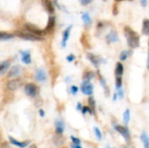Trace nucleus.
Returning a JSON list of instances; mask_svg holds the SVG:
<instances>
[{
    "mask_svg": "<svg viewBox=\"0 0 149 148\" xmlns=\"http://www.w3.org/2000/svg\"><path fill=\"white\" fill-rule=\"evenodd\" d=\"M125 37L127 41V44L131 48H137L140 45V37L137 32L132 30L130 27L126 26L124 29Z\"/></svg>",
    "mask_w": 149,
    "mask_h": 148,
    "instance_id": "nucleus-1",
    "label": "nucleus"
},
{
    "mask_svg": "<svg viewBox=\"0 0 149 148\" xmlns=\"http://www.w3.org/2000/svg\"><path fill=\"white\" fill-rule=\"evenodd\" d=\"M15 36L18 37V38H24L25 40H30V41H41L43 40V38L41 36H37V35H34L32 33H25V32H23V31H15Z\"/></svg>",
    "mask_w": 149,
    "mask_h": 148,
    "instance_id": "nucleus-2",
    "label": "nucleus"
},
{
    "mask_svg": "<svg viewBox=\"0 0 149 148\" xmlns=\"http://www.w3.org/2000/svg\"><path fill=\"white\" fill-rule=\"evenodd\" d=\"M24 27H25V29H26L28 31H30L31 33H32V34H34V35H37V36H41V37H42V36L45 33V31L41 30V29H39L38 26H36V25H34V24H30V23L25 24H24Z\"/></svg>",
    "mask_w": 149,
    "mask_h": 148,
    "instance_id": "nucleus-3",
    "label": "nucleus"
},
{
    "mask_svg": "<svg viewBox=\"0 0 149 148\" xmlns=\"http://www.w3.org/2000/svg\"><path fill=\"white\" fill-rule=\"evenodd\" d=\"M81 92L86 94V95H92L93 92V85L90 83V80H86L85 79L84 82L82 83L81 85Z\"/></svg>",
    "mask_w": 149,
    "mask_h": 148,
    "instance_id": "nucleus-4",
    "label": "nucleus"
},
{
    "mask_svg": "<svg viewBox=\"0 0 149 148\" xmlns=\"http://www.w3.org/2000/svg\"><path fill=\"white\" fill-rule=\"evenodd\" d=\"M24 92L27 96L34 98L37 95V86L32 83H29L24 86Z\"/></svg>",
    "mask_w": 149,
    "mask_h": 148,
    "instance_id": "nucleus-5",
    "label": "nucleus"
},
{
    "mask_svg": "<svg viewBox=\"0 0 149 148\" xmlns=\"http://www.w3.org/2000/svg\"><path fill=\"white\" fill-rule=\"evenodd\" d=\"M114 128H115V130H116L119 133H120V134L124 137V139H125L127 141H128V140H130V133H129L128 129H127L126 126H122L117 125V126H114Z\"/></svg>",
    "mask_w": 149,
    "mask_h": 148,
    "instance_id": "nucleus-6",
    "label": "nucleus"
},
{
    "mask_svg": "<svg viewBox=\"0 0 149 148\" xmlns=\"http://www.w3.org/2000/svg\"><path fill=\"white\" fill-rule=\"evenodd\" d=\"M21 85V81L19 79H12L7 83V88L10 91H16Z\"/></svg>",
    "mask_w": 149,
    "mask_h": 148,
    "instance_id": "nucleus-7",
    "label": "nucleus"
},
{
    "mask_svg": "<svg viewBox=\"0 0 149 148\" xmlns=\"http://www.w3.org/2000/svg\"><path fill=\"white\" fill-rule=\"evenodd\" d=\"M21 72H22L21 66H19V65H14V66L9 71V72H8V74H7V77H8V78H14V77H17V76H18V75L21 73Z\"/></svg>",
    "mask_w": 149,
    "mask_h": 148,
    "instance_id": "nucleus-8",
    "label": "nucleus"
},
{
    "mask_svg": "<svg viewBox=\"0 0 149 148\" xmlns=\"http://www.w3.org/2000/svg\"><path fill=\"white\" fill-rule=\"evenodd\" d=\"M36 79L39 82H45L47 79V76L44 69H38L36 71Z\"/></svg>",
    "mask_w": 149,
    "mask_h": 148,
    "instance_id": "nucleus-9",
    "label": "nucleus"
},
{
    "mask_svg": "<svg viewBox=\"0 0 149 148\" xmlns=\"http://www.w3.org/2000/svg\"><path fill=\"white\" fill-rule=\"evenodd\" d=\"M87 58L92 62V64L95 67H99V65L100 64V58L98 56H96L93 53H87Z\"/></svg>",
    "mask_w": 149,
    "mask_h": 148,
    "instance_id": "nucleus-10",
    "label": "nucleus"
},
{
    "mask_svg": "<svg viewBox=\"0 0 149 148\" xmlns=\"http://www.w3.org/2000/svg\"><path fill=\"white\" fill-rule=\"evenodd\" d=\"M20 53H21V56H22V58H21L22 62L24 63V64H26V65L31 64V53H30V51H21Z\"/></svg>",
    "mask_w": 149,
    "mask_h": 148,
    "instance_id": "nucleus-11",
    "label": "nucleus"
},
{
    "mask_svg": "<svg viewBox=\"0 0 149 148\" xmlns=\"http://www.w3.org/2000/svg\"><path fill=\"white\" fill-rule=\"evenodd\" d=\"M55 129H56V133L58 134H62L64 133V130H65L64 122L60 120H57L55 121Z\"/></svg>",
    "mask_w": 149,
    "mask_h": 148,
    "instance_id": "nucleus-12",
    "label": "nucleus"
},
{
    "mask_svg": "<svg viewBox=\"0 0 149 148\" xmlns=\"http://www.w3.org/2000/svg\"><path fill=\"white\" fill-rule=\"evenodd\" d=\"M9 140H10V142L11 144H13L14 146H17L18 147L24 148L28 146V144L30 143V141H24V142H20V141H17V140L13 139L12 137H9Z\"/></svg>",
    "mask_w": 149,
    "mask_h": 148,
    "instance_id": "nucleus-13",
    "label": "nucleus"
},
{
    "mask_svg": "<svg viewBox=\"0 0 149 148\" xmlns=\"http://www.w3.org/2000/svg\"><path fill=\"white\" fill-rule=\"evenodd\" d=\"M72 25L71 26H69V27H67L65 30V31H64V33H63V40H62V45L65 47V45H66V42H67V40H68V38H69V37H70V32H71V29H72Z\"/></svg>",
    "mask_w": 149,
    "mask_h": 148,
    "instance_id": "nucleus-14",
    "label": "nucleus"
},
{
    "mask_svg": "<svg viewBox=\"0 0 149 148\" xmlns=\"http://www.w3.org/2000/svg\"><path fill=\"white\" fill-rule=\"evenodd\" d=\"M107 41L108 43H113V42H117L119 41V37L115 31H111L107 36Z\"/></svg>",
    "mask_w": 149,
    "mask_h": 148,
    "instance_id": "nucleus-15",
    "label": "nucleus"
},
{
    "mask_svg": "<svg viewBox=\"0 0 149 148\" xmlns=\"http://www.w3.org/2000/svg\"><path fill=\"white\" fill-rule=\"evenodd\" d=\"M55 23H56V20H55V17H52V16H51L50 17H49V19H48V23H47V26H46V28H45V32L46 31H51L53 28H54V26H55Z\"/></svg>",
    "mask_w": 149,
    "mask_h": 148,
    "instance_id": "nucleus-16",
    "label": "nucleus"
},
{
    "mask_svg": "<svg viewBox=\"0 0 149 148\" xmlns=\"http://www.w3.org/2000/svg\"><path fill=\"white\" fill-rule=\"evenodd\" d=\"M10 61H3L0 64V75H3L6 72V71L10 67Z\"/></svg>",
    "mask_w": 149,
    "mask_h": 148,
    "instance_id": "nucleus-17",
    "label": "nucleus"
},
{
    "mask_svg": "<svg viewBox=\"0 0 149 148\" xmlns=\"http://www.w3.org/2000/svg\"><path fill=\"white\" fill-rule=\"evenodd\" d=\"M141 140L144 144L145 148H149V136L146 132H143L141 135Z\"/></svg>",
    "mask_w": 149,
    "mask_h": 148,
    "instance_id": "nucleus-18",
    "label": "nucleus"
},
{
    "mask_svg": "<svg viewBox=\"0 0 149 148\" xmlns=\"http://www.w3.org/2000/svg\"><path fill=\"white\" fill-rule=\"evenodd\" d=\"M142 33L146 36H149V19H144L143 20Z\"/></svg>",
    "mask_w": 149,
    "mask_h": 148,
    "instance_id": "nucleus-19",
    "label": "nucleus"
},
{
    "mask_svg": "<svg viewBox=\"0 0 149 148\" xmlns=\"http://www.w3.org/2000/svg\"><path fill=\"white\" fill-rule=\"evenodd\" d=\"M124 72V66L121 63H117L116 68H115V74L116 76H122Z\"/></svg>",
    "mask_w": 149,
    "mask_h": 148,
    "instance_id": "nucleus-20",
    "label": "nucleus"
},
{
    "mask_svg": "<svg viewBox=\"0 0 149 148\" xmlns=\"http://www.w3.org/2000/svg\"><path fill=\"white\" fill-rule=\"evenodd\" d=\"M45 6L46 8V10L49 11V13L52 14L54 12V7H53V4L52 3L51 0H45Z\"/></svg>",
    "mask_w": 149,
    "mask_h": 148,
    "instance_id": "nucleus-21",
    "label": "nucleus"
},
{
    "mask_svg": "<svg viewBox=\"0 0 149 148\" xmlns=\"http://www.w3.org/2000/svg\"><path fill=\"white\" fill-rule=\"evenodd\" d=\"M82 19H83V21H84V24H85L86 26H89V25L92 24L91 17H90L89 14H88V13H86V12H85V13L82 15Z\"/></svg>",
    "mask_w": 149,
    "mask_h": 148,
    "instance_id": "nucleus-22",
    "label": "nucleus"
},
{
    "mask_svg": "<svg viewBox=\"0 0 149 148\" xmlns=\"http://www.w3.org/2000/svg\"><path fill=\"white\" fill-rule=\"evenodd\" d=\"M13 38H14V35H12V34L0 31V40H8V39Z\"/></svg>",
    "mask_w": 149,
    "mask_h": 148,
    "instance_id": "nucleus-23",
    "label": "nucleus"
},
{
    "mask_svg": "<svg viewBox=\"0 0 149 148\" xmlns=\"http://www.w3.org/2000/svg\"><path fill=\"white\" fill-rule=\"evenodd\" d=\"M53 142H54V145L59 147L64 143V139L62 137H60L59 134H58V135H56V136L53 137Z\"/></svg>",
    "mask_w": 149,
    "mask_h": 148,
    "instance_id": "nucleus-24",
    "label": "nucleus"
},
{
    "mask_svg": "<svg viewBox=\"0 0 149 148\" xmlns=\"http://www.w3.org/2000/svg\"><path fill=\"white\" fill-rule=\"evenodd\" d=\"M129 120H130V110L127 109L123 114V121L125 125H127L129 123Z\"/></svg>",
    "mask_w": 149,
    "mask_h": 148,
    "instance_id": "nucleus-25",
    "label": "nucleus"
},
{
    "mask_svg": "<svg viewBox=\"0 0 149 148\" xmlns=\"http://www.w3.org/2000/svg\"><path fill=\"white\" fill-rule=\"evenodd\" d=\"M100 84H101V85L104 87V89H105V91H106V93H107V94H109V90L107 89V82H106V80H105V79L103 78V77H100Z\"/></svg>",
    "mask_w": 149,
    "mask_h": 148,
    "instance_id": "nucleus-26",
    "label": "nucleus"
},
{
    "mask_svg": "<svg viewBox=\"0 0 149 148\" xmlns=\"http://www.w3.org/2000/svg\"><path fill=\"white\" fill-rule=\"evenodd\" d=\"M115 83H116V88L117 89H120L122 87V78H121V76L116 77Z\"/></svg>",
    "mask_w": 149,
    "mask_h": 148,
    "instance_id": "nucleus-27",
    "label": "nucleus"
},
{
    "mask_svg": "<svg viewBox=\"0 0 149 148\" xmlns=\"http://www.w3.org/2000/svg\"><path fill=\"white\" fill-rule=\"evenodd\" d=\"M88 103H89V107L93 112L95 110V100H94V99L93 97H90L88 99Z\"/></svg>",
    "mask_w": 149,
    "mask_h": 148,
    "instance_id": "nucleus-28",
    "label": "nucleus"
},
{
    "mask_svg": "<svg viewBox=\"0 0 149 148\" xmlns=\"http://www.w3.org/2000/svg\"><path fill=\"white\" fill-rule=\"evenodd\" d=\"M127 58H128V51H123L120 55V59L121 61H125Z\"/></svg>",
    "mask_w": 149,
    "mask_h": 148,
    "instance_id": "nucleus-29",
    "label": "nucleus"
},
{
    "mask_svg": "<svg viewBox=\"0 0 149 148\" xmlns=\"http://www.w3.org/2000/svg\"><path fill=\"white\" fill-rule=\"evenodd\" d=\"M94 133H95V135L96 137L98 138V140H102V134H101V132L100 130L98 128V127H94Z\"/></svg>",
    "mask_w": 149,
    "mask_h": 148,
    "instance_id": "nucleus-30",
    "label": "nucleus"
},
{
    "mask_svg": "<svg viewBox=\"0 0 149 148\" xmlns=\"http://www.w3.org/2000/svg\"><path fill=\"white\" fill-rule=\"evenodd\" d=\"M93 78V73L92 72H86V74L84 75V79L86 80H90Z\"/></svg>",
    "mask_w": 149,
    "mask_h": 148,
    "instance_id": "nucleus-31",
    "label": "nucleus"
},
{
    "mask_svg": "<svg viewBox=\"0 0 149 148\" xmlns=\"http://www.w3.org/2000/svg\"><path fill=\"white\" fill-rule=\"evenodd\" d=\"M81 111H82V113H83V114H86V113H91V114L93 113V111H92L91 108L88 107V106H84V107H82Z\"/></svg>",
    "mask_w": 149,
    "mask_h": 148,
    "instance_id": "nucleus-32",
    "label": "nucleus"
},
{
    "mask_svg": "<svg viewBox=\"0 0 149 148\" xmlns=\"http://www.w3.org/2000/svg\"><path fill=\"white\" fill-rule=\"evenodd\" d=\"M71 140H72V143H73V144L80 145V143H81L80 140H79V139H78V138H76V137H74V136H71Z\"/></svg>",
    "mask_w": 149,
    "mask_h": 148,
    "instance_id": "nucleus-33",
    "label": "nucleus"
},
{
    "mask_svg": "<svg viewBox=\"0 0 149 148\" xmlns=\"http://www.w3.org/2000/svg\"><path fill=\"white\" fill-rule=\"evenodd\" d=\"M78 91H79V88H78L76 85H72V86H71V93H72V94L75 95V94L78 92Z\"/></svg>",
    "mask_w": 149,
    "mask_h": 148,
    "instance_id": "nucleus-34",
    "label": "nucleus"
},
{
    "mask_svg": "<svg viewBox=\"0 0 149 148\" xmlns=\"http://www.w3.org/2000/svg\"><path fill=\"white\" fill-rule=\"evenodd\" d=\"M79 1H80V3H81L82 5H87V4H89L93 0H79Z\"/></svg>",
    "mask_w": 149,
    "mask_h": 148,
    "instance_id": "nucleus-35",
    "label": "nucleus"
},
{
    "mask_svg": "<svg viewBox=\"0 0 149 148\" xmlns=\"http://www.w3.org/2000/svg\"><path fill=\"white\" fill-rule=\"evenodd\" d=\"M74 58H75V56H74V55H72V54H71V55L67 56V58H66V59H67L69 62L73 61V60H74Z\"/></svg>",
    "mask_w": 149,
    "mask_h": 148,
    "instance_id": "nucleus-36",
    "label": "nucleus"
},
{
    "mask_svg": "<svg viewBox=\"0 0 149 148\" xmlns=\"http://www.w3.org/2000/svg\"><path fill=\"white\" fill-rule=\"evenodd\" d=\"M118 92H118V95L120 96V98H121V99H122V98L124 97V92H123V90L120 88V89H118Z\"/></svg>",
    "mask_w": 149,
    "mask_h": 148,
    "instance_id": "nucleus-37",
    "label": "nucleus"
},
{
    "mask_svg": "<svg viewBox=\"0 0 149 148\" xmlns=\"http://www.w3.org/2000/svg\"><path fill=\"white\" fill-rule=\"evenodd\" d=\"M71 148H82V147H80V145H77V144H73V143H72V145Z\"/></svg>",
    "mask_w": 149,
    "mask_h": 148,
    "instance_id": "nucleus-38",
    "label": "nucleus"
},
{
    "mask_svg": "<svg viewBox=\"0 0 149 148\" xmlns=\"http://www.w3.org/2000/svg\"><path fill=\"white\" fill-rule=\"evenodd\" d=\"M39 115L41 117H45V112H44V110H42V109L39 110Z\"/></svg>",
    "mask_w": 149,
    "mask_h": 148,
    "instance_id": "nucleus-39",
    "label": "nucleus"
},
{
    "mask_svg": "<svg viewBox=\"0 0 149 148\" xmlns=\"http://www.w3.org/2000/svg\"><path fill=\"white\" fill-rule=\"evenodd\" d=\"M81 109H82V106H81V104H80V103H78V105H77V110L80 111Z\"/></svg>",
    "mask_w": 149,
    "mask_h": 148,
    "instance_id": "nucleus-40",
    "label": "nucleus"
},
{
    "mask_svg": "<svg viewBox=\"0 0 149 148\" xmlns=\"http://www.w3.org/2000/svg\"><path fill=\"white\" fill-rule=\"evenodd\" d=\"M1 148H10V146H9V145H7L6 143H3V144L2 145V147Z\"/></svg>",
    "mask_w": 149,
    "mask_h": 148,
    "instance_id": "nucleus-41",
    "label": "nucleus"
},
{
    "mask_svg": "<svg viewBox=\"0 0 149 148\" xmlns=\"http://www.w3.org/2000/svg\"><path fill=\"white\" fill-rule=\"evenodd\" d=\"M147 2H148V0H141L142 5H143V6H146V5H147Z\"/></svg>",
    "mask_w": 149,
    "mask_h": 148,
    "instance_id": "nucleus-42",
    "label": "nucleus"
},
{
    "mask_svg": "<svg viewBox=\"0 0 149 148\" xmlns=\"http://www.w3.org/2000/svg\"><path fill=\"white\" fill-rule=\"evenodd\" d=\"M117 96H118V94H117V93H114V94H113V101H115V100L117 99Z\"/></svg>",
    "mask_w": 149,
    "mask_h": 148,
    "instance_id": "nucleus-43",
    "label": "nucleus"
},
{
    "mask_svg": "<svg viewBox=\"0 0 149 148\" xmlns=\"http://www.w3.org/2000/svg\"><path fill=\"white\" fill-rule=\"evenodd\" d=\"M148 68L149 69V51H148Z\"/></svg>",
    "mask_w": 149,
    "mask_h": 148,
    "instance_id": "nucleus-44",
    "label": "nucleus"
},
{
    "mask_svg": "<svg viewBox=\"0 0 149 148\" xmlns=\"http://www.w3.org/2000/svg\"><path fill=\"white\" fill-rule=\"evenodd\" d=\"M29 148H37V147H36L35 145H31V146Z\"/></svg>",
    "mask_w": 149,
    "mask_h": 148,
    "instance_id": "nucleus-45",
    "label": "nucleus"
},
{
    "mask_svg": "<svg viewBox=\"0 0 149 148\" xmlns=\"http://www.w3.org/2000/svg\"><path fill=\"white\" fill-rule=\"evenodd\" d=\"M115 1H118V2H120V1H124V0H115ZM130 1V0H129Z\"/></svg>",
    "mask_w": 149,
    "mask_h": 148,
    "instance_id": "nucleus-46",
    "label": "nucleus"
}]
</instances>
